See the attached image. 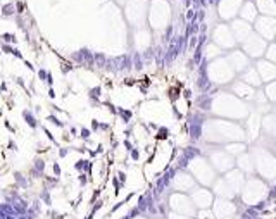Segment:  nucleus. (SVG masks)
<instances>
[{"label":"nucleus","mask_w":276,"mask_h":219,"mask_svg":"<svg viewBox=\"0 0 276 219\" xmlns=\"http://www.w3.org/2000/svg\"><path fill=\"white\" fill-rule=\"evenodd\" d=\"M48 95H50V98H54V97H55V92H54V90H50V92H48Z\"/></svg>","instance_id":"39448f33"},{"label":"nucleus","mask_w":276,"mask_h":219,"mask_svg":"<svg viewBox=\"0 0 276 219\" xmlns=\"http://www.w3.org/2000/svg\"><path fill=\"white\" fill-rule=\"evenodd\" d=\"M47 74H48V73H47V71H43V69H42V71L38 73V76H40L42 79H47Z\"/></svg>","instance_id":"20e7f679"},{"label":"nucleus","mask_w":276,"mask_h":219,"mask_svg":"<svg viewBox=\"0 0 276 219\" xmlns=\"http://www.w3.org/2000/svg\"><path fill=\"white\" fill-rule=\"evenodd\" d=\"M14 7H16V14H18V16H24V14H28L24 0H14Z\"/></svg>","instance_id":"f03ea898"},{"label":"nucleus","mask_w":276,"mask_h":219,"mask_svg":"<svg viewBox=\"0 0 276 219\" xmlns=\"http://www.w3.org/2000/svg\"><path fill=\"white\" fill-rule=\"evenodd\" d=\"M2 38H4L7 43H18V38H16V35H12V33H4Z\"/></svg>","instance_id":"7ed1b4c3"},{"label":"nucleus","mask_w":276,"mask_h":219,"mask_svg":"<svg viewBox=\"0 0 276 219\" xmlns=\"http://www.w3.org/2000/svg\"><path fill=\"white\" fill-rule=\"evenodd\" d=\"M81 136H88V129H83V131H81Z\"/></svg>","instance_id":"423d86ee"},{"label":"nucleus","mask_w":276,"mask_h":219,"mask_svg":"<svg viewBox=\"0 0 276 219\" xmlns=\"http://www.w3.org/2000/svg\"><path fill=\"white\" fill-rule=\"evenodd\" d=\"M0 14H2V18H14V16H16L14 2H9V4H2V5H0Z\"/></svg>","instance_id":"f257e3e1"}]
</instances>
